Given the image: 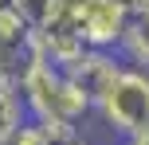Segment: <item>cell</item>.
Here are the masks:
<instances>
[{"mask_svg": "<svg viewBox=\"0 0 149 145\" xmlns=\"http://www.w3.org/2000/svg\"><path fill=\"white\" fill-rule=\"evenodd\" d=\"M59 8V0H16V12L24 16V20L31 24V31L43 28L47 20H51V12Z\"/></svg>", "mask_w": 149, "mask_h": 145, "instance_id": "cell-8", "label": "cell"}, {"mask_svg": "<svg viewBox=\"0 0 149 145\" xmlns=\"http://www.w3.org/2000/svg\"><path fill=\"white\" fill-rule=\"evenodd\" d=\"M31 63V24L16 8L0 12V83H20L24 67Z\"/></svg>", "mask_w": 149, "mask_h": 145, "instance_id": "cell-4", "label": "cell"}, {"mask_svg": "<svg viewBox=\"0 0 149 145\" xmlns=\"http://www.w3.org/2000/svg\"><path fill=\"white\" fill-rule=\"evenodd\" d=\"M130 145H149V133H145V137H137V141H130Z\"/></svg>", "mask_w": 149, "mask_h": 145, "instance_id": "cell-14", "label": "cell"}, {"mask_svg": "<svg viewBox=\"0 0 149 145\" xmlns=\"http://www.w3.org/2000/svg\"><path fill=\"white\" fill-rule=\"evenodd\" d=\"M79 39L90 51H122L130 28H134V8L126 0H79Z\"/></svg>", "mask_w": 149, "mask_h": 145, "instance_id": "cell-3", "label": "cell"}, {"mask_svg": "<svg viewBox=\"0 0 149 145\" xmlns=\"http://www.w3.org/2000/svg\"><path fill=\"white\" fill-rule=\"evenodd\" d=\"M122 55H126L134 67H141L149 71V24L141 20H134V28H130V35H126V43H122Z\"/></svg>", "mask_w": 149, "mask_h": 145, "instance_id": "cell-7", "label": "cell"}, {"mask_svg": "<svg viewBox=\"0 0 149 145\" xmlns=\"http://www.w3.org/2000/svg\"><path fill=\"white\" fill-rule=\"evenodd\" d=\"M94 110L118 137L137 141L149 133V71L122 63L118 75L94 98Z\"/></svg>", "mask_w": 149, "mask_h": 145, "instance_id": "cell-2", "label": "cell"}, {"mask_svg": "<svg viewBox=\"0 0 149 145\" xmlns=\"http://www.w3.org/2000/svg\"><path fill=\"white\" fill-rule=\"evenodd\" d=\"M4 145H51V126H39V122H24L20 130L12 133Z\"/></svg>", "mask_w": 149, "mask_h": 145, "instance_id": "cell-9", "label": "cell"}, {"mask_svg": "<svg viewBox=\"0 0 149 145\" xmlns=\"http://www.w3.org/2000/svg\"><path fill=\"white\" fill-rule=\"evenodd\" d=\"M134 20H141V24H149V4H145V8H137V12H134Z\"/></svg>", "mask_w": 149, "mask_h": 145, "instance_id": "cell-11", "label": "cell"}, {"mask_svg": "<svg viewBox=\"0 0 149 145\" xmlns=\"http://www.w3.org/2000/svg\"><path fill=\"white\" fill-rule=\"evenodd\" d=\"M8 8H16V0H0V12H8Z\"/></svg>", "mask_w": 149, "mask_h": 145, "instance_id": "cell-13", "label": "cell"}, {"mask_svg": "<svg viewBox=\"0 0 149 145\" xmlns=\"http://www.w3.org/2000/svg\"><path fill=\"white\" fill-rule=\"evenodd\" d=\"M126 4H130V8H134V12H137V8H145L149 0H126Z\"/></svg>", "mask_w": 149, "mask_h": 145, "instance_id": "cell-12", "label": "cell"}, {"mask_svg": "<svg viewBox=\"0 0 149 145\" xmlns=\"http://www.w3.org/2000/svg\"><path fill=\"white\" fill-rule=\"evenodd\" d=\"M16 90H20L28 122H39V126H71V130H82L79 122L94 110L90 94L79 83H71L67 71L47 63V59H39V55H31V63L24 67Z\"/></svg>", "mask_w": 149, "mask_h": 145, "instance_id": "cell-1", "label": "cell"}, {"mask_svg": "<svg viewBox=\"0 0 149 145\" xmlns=\"http://www.w3.org/2000/svg\"><path fill=\"white\" fill-rule=\"evenodd\" d=\"M28 122V114H24V102H20V90H16L12 83H0V145L12 137L20 126Z\"/></svg>", "mask_w": 149, "mask_h": 145, "instance_id": "cell-6", "label": "cell"}, {"mask_svg": "<svg viewBox=\"0 0 149 145\" xmlns=\"http://www.w3.org/2000/svg\"><path fill=\"white\" fill-rule=\"evenodd\" d=\"M118 67H122V63L114 59V51H90V47H86V51H82L71 67H63V71H67V78L79 83L82 90L90 94V102H94L98 94L106 90V83L118 75Z\"/></svg>", "mask_w": 149, "mask_h": 145, "instance_id": "cell-5", "label": "cell"}, {"mask_svg": "<svg viewBox=\"0 0 149 145\" xmlns=\"http://www.w3.org/2000/svg\"><path fill=\"white\" fill-rule=\"evenodd\" d=\"M51 145H86L82 130H71V126H51Z\"/></svg>", "mask_w": 149, "mask_h": 145, "instance_id": "cell-10", "label": "cell"}]
</instances>
